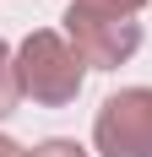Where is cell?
<instances>
[{
  "label": "cell",
  "mask_w": 152,
  "mask_h": 157,
  "mask_svg": "<svg viewBox=\"0 0 152 157\" xmlns=\"http://www.w3.org/2000/svg\"><path fill=\"white\" fill-rule=\"evenodd\" d=\"M82 81H87V65H82V54L71 49L65 33L38 27L16 44V87H22V98L44 103V109H65V103H76Z\"/></svg>",
  "instance_id": "cell-1"
},
{
  "label": "cell",
  "mask_w": 152,
  "mask_h": 157,
  "mask_svg": "<svg viewBox=\"0 0 152 157\" xmlns=\"http://www.w3.org/2000/svg\"><path fill=\"white\" fill-rule=\"evenodd\" d=\"M60 22H65V38H71V49L82 54L87 71H120L141 49L136 11H120V6H103V0H71Z\"/></svg>",
  "instance_id": "cell-2"
},
{
  "label": "cell",
  "mask_w": 152,
  "mask_h": 157,
  "mask_svg": "<svg viewBox=\"0 0 152 157\" xmlns=\"http://www.w3.org/2000/svg\"><path fill=\"white\" fill-rule=\"evenodd\" d=\"M98 157H152V87H120L92 119Z\"/></svg>",
  "instance_id": "cell-3"
},
{
  "label": "cell",
  "mask_w": 152,
  "mask_h": 157,
  "mask_svg": "<svg viewBox=\"0 0 152 157\" xmlns=\"http://www.w3.org/2000/svg\"><path fill=\"white\" fill-rule=\"evenodd\" d=\"M16 103H22V87H16V49L0 38V119L16 114Z\"/></svg>",
  "instance_id": "cell-4"
},
{
  "label": "cell",
  "mask_w": 152,
  "mask_h": 157,
  "mask_svg": "<svg viewBox=\"0 0 152 157\" xmlns=\"http://www.w3.org/2000/svg\"><path fill=\"white\" fill-rule=\"evenodd\" d=\"M27 157H87V152H82L76 141H65V136H54V141H38Z\"/></svg>",
  "instance_id": "cell-5"
},
{
  "label": "cell",
  "mask_w": 152,
  "mask_h": 157,
  "mask_svg": "<svg viewBox=\"0 0 152 157\" xmlns=\"http://www.w3.org/2000/svg\"><path fill=\"white\" fill-rule=\"evenodd\" d=\"M103 6H120V11H136V16L147 11V0H103Z\"/></svg>",
  "instance_id": "cell-6"
},
{
  "label": "cell",
  "mask_w": 152,
  "mask_h": 157,
  "mask_svg": "<svg viewBox=\"0 0 152 157\" xmlns=\"http://www.w3.org/2000/svg\"><path fill=\"white\" fill-rule=\"evenodd\" d=\"M0 157H27V152H22V146H16L11 136H0Z\"/></svg>",
  "instance_id": "cell-7"
}]
</instances>
